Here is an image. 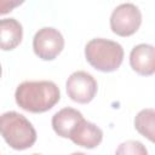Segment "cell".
I'll return each mask as SVG.
<instances>
[{"instance_id":"1","label":"cell","mask_w":155,"mask_h":155,"mask_svg":"<svg viewBox=\"0 0 155 155\" xmlns=\"http://www.w3.org/2000/svg\"><path fill=\"white\" fill-rule=\"evenodd\" d=\"M15 99L23 110L39 114L48 111L59 102L61 91L52 81H24L17 86Z\"/></svg>"},{"instance_id":"2","label":"cell","mask_w":155,"mask_h":155,"mask_svg":"<svg viewBox=\"0 0 155 155\" xmlns=\"http://www.w3.org/2000/svg\"><path fill=\"white\" fill-rule=\"evenodd\" d=\"M1 136L15 150H25L36 142V131L31 122L22 114L7 111L0 119Z\"/></svg>"},{"instance_id":"3","label":"cell","mask_w":155,"mask_h":155,"mask_svg":"<svg viewBox=\"0 0 155 155\" xmlns=\"http://www.w3.org/2000/svg\"><path fill=\"white\" fill-rule=\"evenodd\" d=\"M85 57L94 69L103 73H111L121 65L124 61V48L116 41L97 38L86 44Z\"/></svg>"},{"instance_id":"4","label":"cell","mask_w":155,"mask_h":155,"mask_svg":"<svg viewBox=\"0 0 155 155\" xmlns=\"http://www.w3.org/2000/svg\"><path fill=\"white\" fill-rule=\"evenodd\" d=\"M142 24V13L133 4L119 5L110 16V29L119 36L133 35Z\"/></svg>"},{"instance_id":"5","label":"cell","mask_w":155,"mask_h":155,"mask_svg":"<svg viewBox=\"0 0 155 155\" xmlns=\"http://www.w3.org/2000/svg\"><path fill=\"white\" fill-rule=\"evenodd\" d=\"M64 48L63 35L54 28L39 29L33 38L34 53L42 61H53Z\"/></svg>"},{"instance_id":"6","label":"cell","mask_w":155,"mask_h":155,"mask_svg":"<svg viewBox=\"0 0 155 155\" xmlns=\"http://www.w3.org/2000/svg\"><path fill=\"white\" fill-rule=\"evenodd\" d=\"M97 81L94 78L82 70L74 71L65 82V90L68 97L80 104L90 103L97 93Z\"/></svg>"},{"instance_id":"7","label":"cell","mask_w":155,"mask_h":155,"mask_svg":"<svg viewBox=\"0 0 155 155\" xmlns=\"http://www.w3.org/2000/svg\"><path fill=\"white\" fill-rule=\"evenodd\" d=\"M131 68L142 76L155 74V46L149 44H139L131 50Z\"/></svg>"},{"instance_id":"8","label":"cell","mask_w":155,"mask_h":155,"mask_svg":"<svg viewBox=\"0 0 155 155\" xmlns=\"http://www.w3.org/2000/svg\"><path fill=\"white\" fill-rule=\"evenodd\" d=\"M69 139L81 148L93 149L101 144L103 139V132L97 125L84 119L74 128Z\"/></svg>"},{"instance_id":"9","label":"cell","mask_w":155,"mask_h":155,"mask_svg":"<svg viewBox=\"0 0 155 155\" xmlns=\"http://www.w3.org/2000/svg\"><path fill=\"white\" fill-rule=\"evenodd\" d=\"M84 120L82 114L74 108H63L52 116V128L62 138H69L78 124Z\"/></svg>"},{"instance_id":"10","label":"cell","mask_w":155,"mask_h":155,"mask_svg":"<svg viewBox=\"0 0 155 155\" xmlns=\"http://www.w3.org/2000/svg\"><path fill=\"white\" fill-rule=\"evenodd\" d=\"M23 38L22 24L15 18H4L0 22L1 50L11 51L16 48Z\"/></svg>"},{"instance_id":"11","label":"cell","mask_w":155,"mask_h":155,"mask_svg":"<svg viewBox=\"0 0 155 155\" xmlns=\"http://www.w3.org/2000/svg\"><path fill=\"white\" fill-rule=\"evenodd\" d=\"M134 128L139 134L155 143V109H143L134 117Z\"/></svg>"},{"instance_id":"12","label":"cell","mask_w":155,"mask_h":155,"mask_svg":"<svg viewBox=\"0 0 155 155\" xmlns=\"http://www.w3.org/2000/svg\"><path fill=\"white\" fill-rule=\"evenodd\" d=\"M116 154H132V155H147L148 150L145 147L137 140H127L116 149Z\"/></svg>"},{"instance_id":"13","label":"cell","mask_w":155,"mask_h":155,"mask_svg":"<svg viewBox=\"0 0 155 155\" xmlns=\"http://www.w3.org/2000/svg\"><path fill=\"white\" fill-rule=\"evenodd\" d=\"M25 0H0V13L6 15L11 12L13 8L22 5Z\"/></svg>"}]
</instances>
